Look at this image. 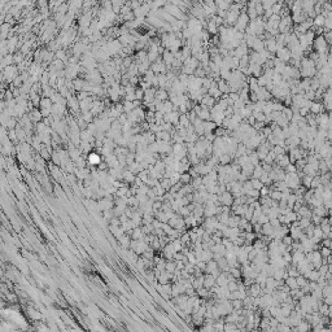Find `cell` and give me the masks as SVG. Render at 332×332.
Wrapping results in <instances>:
<instances>
[{
    "instance_id": "obj_1",
    "label": "cell",
    "mask_w": 332,
    "mask_h": 332,
    "mask_svg": "<svg viewBox=\"0 0 332 332\" xmlns=\"http://www.w3.org/2000/svg\"><path fill=\"white\" fill-rule=\"evenodd\" d=\"M17 73H18L17 66L14 65L7 66L5 69H3V81L5 83H12L14 81V78L17 77Z\"/></svg>"
},
{
    "instance_id": "obj_2",
    "label": "cell",
    "mask_w": 332,
    "mask_h": 332,
    "mask_svg": "<svg viewBox=\"0 0 332 332\" xmlns=\"http://www.w3.org/2000/svg\"><path fill=\"white\" fill-rule=\"evenodd\" d=\"M116 206L114 199H109V197H102L100 200H97V208H99L100 212H105L109 210V209H113Z\"/></svg>"
},
{
    "instance_id": "obj_3",
    "label": "cell",
    "mask_w": 332,
    "mask_h": 332,
    "mask_svg": "<svg viewBox=\"0 0 332 332\" xmlns=\"http://www.w3.org/2000/svg\"><path fill=\"white\" fill-rule=\"evenodd\" d=\"M67 108L73 114H79L81 112V105H79V99L77 95H71L67 97Z\"/></svg>"
},
{
    "instance_id": "obj_4",
    "label": "cell",
    "mask_w": 332,
    "mask_h": 332,
    "mask_svg": "<svg viewBox=\"0 0 332 332\" xmlns=\"http://www.w3.org/2000/svg\"><path fill=\"white\" fill-rule=\"evenodd\" d=\"M102 160H104V158L101 157V154L99 152H92V150H91V152L88 153V156H87V168L92 169L94 166L99 165Z\"/></svg>"
},
{
    "instance_id": "obj_5",
    "label": "cell",
    "mask_w": 332,
    "mask_h": 332,
    "mask_svg": "<svg viewBox=\"0 0 332 332\" xmlns=\"http://www.w3.org/2000/svg\"><path fill=\"white\" fill-rule=\"evenodd\" d=\"M119 243V245H121V249H125V251H129L130 249V245H131V236L127 235V233H125V235H122L121 237L117 239Z\"/></svg>"
},
{
    "instance_id": "obj_6",
    "label": "cell",
    "mask_w": 332,
    "mask_h": 332,
    "mask_svg": "<svg viewBox=\"0 0 332 332\" xmlns=\"http://www.w3.org/2000/svg\"><path fill=\"white\" fill-rule=\"evenodd\" d=\"M173 276H174L173 272H169V271L165 270V271L161 272V275H160V278L157 280H158L160 284H168V283H171Z\"/></svg>"
},
{
    "instance_id": "obj_7",
    "label": "cell",
    "mask_w": 332,
    "mask_h": 332,
    "mask_svg": "<svg viewBox=\"0 0 332 332\" xmlns=\"http://www.w3.org/2000/svg\"><path fill=\"white\" fill-rule=\"evenodd\" d=\"M162 60H164V62L168 66H171V64L174 62V60H175V56H174V52H171V51H169V50H165V52L162 53Z\"/></svg>"
},
{
    "instance_id": "obj_8",
    "label": "cell",
    "mask_w": 332,
    "mask_h": 332,
    "mask_svg": "<svg viewBox=\"0 0 332 332\" xmlns=\"http://www.w3.org/2000/svg\"><path fill=\"white\" fill-rule=\"evenodd\" d=\"M29 117L31 118V121L34 122V123L42 122V119L44 118V117H43V114H42V112L39 110V109H36V108H34V109L30 112V113H29Z\"/></svg>"
},
{
    "instance_id": "obj_9",
    "label": "cell",
    "mask_w": 332,
    "mask_h": 332,
    "mask_svg": "<svg viewBox=\"0 0 332 332\" xmlns=\"http://www.w3.org/2000/svg\"><path fill=\"white\" fill-rule=\"evenodd\" d=\"M214 102H216V97H213L212 95H209V94H206L201 99V105L202 106H206V108H209V109L214 106Z\"/></svg>"
},
{
    "instance_id": "obj_10",
    "label": "cell",
    "mask_w": 332,
    "mask_h": 332,
    "mask_svg": "<svg viewBox=\"0 0 332 332\" xmlns=\"http://www.w3.org/2000/svg\"><path fill=\"white\" fill-rule=\"evenodd\" d=\"M217 284L216 278H214L212 274H205L204 275V287H206L208 289H210L212 287H214Z\"/></svg>"
},
{
    "instance_id": "obj_11",
    "label": "cell",
    "mask_w": 332,
    "mask_h": 332,
    "mask_svg": "<svg viewBox=\"0 0 332 332\" xmlns=\"http://www.w3.org/2000/svg\"><path fill=\"white\" fill-rule=\"evenodd\" d=\"M135 178H136V174H134L131 170H129L127 168H126L123 170V180L126 183H129V184H133L135 182Z\"/></svg>"
},
{
    "instance_id": "obj_12",
    "label": "cell",
    "mask_w": 332,
    "mask_h": 332,
    "mask_svg": "<svg viewBox=\"0 0 332 332\" xmlns=\"http://www.w3.org/2000/svg\"><path fill=\"white\" fill-rule=\"evenodd\" d=\"M13 64H14V56L12 55V53H8V55L4 56L3 60H2V69H5L7 66H11Z\"/></svg>"
},
{
    "instance_id": "obj_13",
    "label": "cell",
    "mask_w": 332,
    "mask_h": 332,
    "mask_svg": "<svg viewBox=\"0 0 332 332\" xmlns=\"http://www.w3.org/2000/svg\"><path fill=\"white\" fill-rule=\"evenodd\" d=\"M156 99H158L161 101L169 100V91L160 87V88H157V91H156Z\"/></svg>"
},
{
    "instance_id": "obj_14",
    "label": "cell",
    "mask_w": 332,
    "mask_h": 332,
    "mask_svg": "<svg viewBox=\"0 0 332 332\" xmlns=\"http://www.w3.org/2000/svg\"><path fill=\"white\" fill-rule=\"evenodd\" d=\"M156 140H164V141H171V134L168 131H158L156 133Z\"/></svg>"
},
{
    "instance_id": "obj_15",
    "label": "cell",
    "mask_w": 332,
    "mask_h": 332,
    "mask_svg": "<svg viewBox=\"0 0 332 332\" xmlns=\"http://www.w3.org/2000/svg\"><path fill=\"white\" fill-rule=\"evenodd\" d=\"M218 88L221 90L223 94H230V85H228V82H226L224 79L218 82Z\"/></svg>"
},
{
    "instance_id": "obj_16",
    "label": "cell",
    "mask_w": 332,
    "mask_h": 332,
    "mask_svg": "<svg viewBox=\"0 0 332 332\" xmlns=\"http://www.w3.org/2000/svg\"><path fill=\"white\" fill-rule=\"evenodd\" d=\"M52 105H53V101L51 97H44V96H42V100H40V108H52Z\"/></svg>"
},
{
    "instance_id": "obj_17",
    "label": "cell",
    "mask_w": 332,
    "mask_h": 332,
    "mask_svg": "<svg viewBox=\"0 0 332 332\" xmlns=\"http://www.w3.org/2000/svg\"><path fill=\"white\" fill-rule=\"evenodd\" d=\"M129 170H131V171H133L134 174H136L138 175L141 170H143V168H141V165H140V162H138V161H135V162H133L131 165H129V168H127Z\"/></svg>"
},
{
    "instance_id": "obj_18",
    "label": "cell",
    "mask_w": 332,
    "mask_h": 332,
    "mask_svg": "<svg viewBox=\"0 0 332 332\" xmlns=\"http://www.w3.org/2000/svg\"><path fill=\"white\" fill-rule=\"evenodd\" d=\"M144 236V232L143 230H141V227H135L134 230H133V233H131V239H136V240H139V239H143Z\"/></svg>"
},
{
    "instance_id": "obj_19",
    "label": "cell",
    "mask_w": 332,
    "mask_h": 332,
    "mask_svg": "<svg viewBox=\"0 0 332 332\" xmlns=\"http://www.w3.org/2000/svg\"><path fill=\"white\" fill-rule=\"evenodd\" d=\"M56 58H58V60H61V61H64L65 64H67V61H69V57L66 56V52L64 50H57L56 51Z\"/></svg>"
},
{
    "instance_id": "obj_20",
    "label": "cell",
    "mask_w": 332,
    "mask_h": 332,
    "mask_svg": "<svg viewBox=\"0 0 332 332\" xmlns=\"http://www.w3.org/2000/svg\"><path fill=\"white\" fill-rule=\"evenodd\" d=\"M153 166H154V169L157 170V171H160L161 174H164V173H165V170H166V164L162 160H157V161H156V164H154Z\"/></svg>"
},
{
    "instance_id": "obj_21",
    "label": "cell",
    "mask_w": 332,
    "mask_h": 332,
    "mask_svg": "<svg viewBox=\"0 0 332 332\" xmlns=\"http://www.w3.org/2000/svg\"><path fill=\"white\" fill-rule=\"evenodd\" d=\"M263 171H265V170H263V168H262V166H261L260 164H258V165H256V166H254V170H253V175H252V177H253V178H258V179H260V178L262 177Z\"/></svg>"
},
{
    "instance_id": "obj_22",
    "label": "cell",
    "mask_w": 332,
    "mask_h": 332,
    "mask_svg": "<svg viewBox=\"0 0 332 332\" xmlns=\"http://www.w3.org/2000/svg\"><path fill=\"white\" fill-rule=\"evenodd\" d=\"M175 270H177V261H174V260L166 261V271L173 272V274H174Z\"/></svg>"
},
{
    "instance_id": "obj_23",
    "label": "cell",
    "mask_w": 332,
    "mask_h": 332,
    "mask_svg": "<svg viewBox=\"0 0 332 332\" xmlns=\"http://www.w3.org/2000/svg\"><path fill=\"white\" fill-rule=\"evenodd\" d=\"M313 23H314L315 26H318V27L324 26V23H326V17L322 16V14H316V17H315V19H314Z\"/></svg>"
},
{
    "instance_id": "obj_24",
    "label": "cell",
    "mask_w": 332,
    "mask_h": 332,
    "mask_svg": "<svg viewBox=\"0 0 332 332\" xmlns=\"http://www.w3.org/2000/svg\"><path fill=\"white\" fill-rule=\"evenodd\" d=\"M180 182H182L183 184H189V183L192 182V177H191V174H189L188 171H187V173L180 174Z\"/></svg>"
},
{
    "instance_id": "obj_25",
    "label": "cell",
    "mask_w": 332,
    "mask_h": 332,
    "mask_svg": "<svg viewBox=\"0 0 332 332\" xmlns=\"http://www.w3.org/2000/svg\"><path fill=\"white\" fill-rule=\"evenodd\" d=\"M123 109H125V113H130L135 109V105H134V101H127L125 100L123 101Z\"/></svg>"
},
{
    "instance_id": "obj_26",
    "label": "cell",
    "mask_w": 332,
    "mask_h": 332,
    "mask_svg": "<svg viewBox=\"0 0 332 332\" xmlns=\"http://www.w3.org/2000/svg\"><path fill=\"white\" fill-rule=\"evenodd\" d=\"M208 31L212 33V34H217L218 33V25L216 23V21H209L208 22Z\"/></svg>"
},
{
    "instance_id": "obj_27",
    "label": "cell",
    "mask_w": 332,
    "mask_h": 332,
    "mask_svg": "<svg viewBox=\"0 0 332 332\" xmlns=\"http://www.w3.org/2000/svg\"><path fill=\"white\" fill-rule=\"evenodd\" d=\"M174 110V104L170 100H166L164 101V113H170V112Z\"/></svg>"
},
{
    "instance_id": "obj_28",
    "label": "cell",
    "mask_w": 332,
    "mask_h": 332,
    "mask_svg": "<svg viewBox=\"0 0 332 332\" xmlns=\"http://www.w3.org/2000/svg\"><path fill=\"white\" fill-rule=\"evenodd\" d=\"M160 184L162 185V187L166 189V191H170V188H171V182H170V179L169 178H162V179H160Z\"/></svg>"
},
{
    "instance_id": "obj_29",
    "label": "cell",
    "mask_w": 332,
    "mask_h": 332,
    "mask_svg": "<svg viewBox=\"0 0 332 332\" xmlns=\"http://www.w3.org/2000/svg\"><path fill=\"white\" fill-rule=\"evenodd\" d=\"M177 213L179 214L180 217H187V216H189V214H192V212L189 210V208L187 206V205H184V206L179 208V210H178Z\"/></svg>"
},
{
    "instance_id": "obj_30",
    "label": "cell",
    "mask_w": 332,
    "mask_h": 332,
    "mask_svg": "<svg viewBox=\"0 0 332 332\" xmlns=\"http://www.w3.org/2000/svg\"><path fill=\"white\" fill-rule=\"evenodd\" d=\"M150 248L154 249L156 252H158V251H162V247H161V243H160V237L156 236L154 237V240L150 243Z\"/></svg>"
},
{
    "instance_id": "obj_31",
    "label": "cell",
    "mask_w": 332,
    "mask_h": 332,
    "mask_svg": "<svg viewBox=\"0 0 332 332\" xmlns=\"http://www.w3.org/2000/svg\"><path fill=\"white\" fill-rule=\"evenodd\" d=\"M315 47H316V50H318L319 52H322L324 50V47H326V39L324 38H318L316 39V43H315Z\"/></svg>"
},
{
    "instance_id": "obj_32",
    "label": "cell",
    "mask_w": 332,
    "mask_h": 332,
    "mask_svg": "<svg viewBox=\"0 0 332 332\" xmlns=\"http://www.w3.org/2000/svg\"><path fill=\"white\" fill-rule=\"evenodd\" d=\"M156 218L160 219L162 223H168L169 222V218H168V216H166V213L164 210H158L157 214H156Z\"/></svg>"
},
{
    "instance_id": "obj_33",
    "label": "cell",
    "mask_w": 332,
    "mask_h": 332,
    "mask_svg": "<svg viewBox=\"0 0 332 332\" xmlns=\"http://www.w3.org/2000/svg\"><path fill=\"white\" fill-rule=\"evenodd\" d=\"M51 161H52V162L55 164V165H57V166H61V157H60V154H58L57 150H53Z\"/></svg>"
},
{
    "instance_id": "obj_34",
    "label": "cell",
    "mask_w": 332,
    "mask_h": 332,
    "mask_svg": "<svg viewBox=\"0 0 332 332\" xmlns=\"http://www.w3.org/2000/svg\"><path fill=\"white\" fill-rule=\"evenodd\" d=\"M14 56V64H17L19 65L21 62L25 61V53H22V52H17L16 55H13Z\"/></svg>"
},
{
    "instance_id": "obj_35",
    "label": "cell",
    "mask_w": 332,
    "mask_h": 332,
    "mask_svg": "<svg viewBox=\"0 0 332 332\" xmlns=\"http://www.w3.org/2000/svg\"><path fill=\"white\" fill-rule=\"evenodd\" d=\"M75 166H77V169H85L87 166V161L85 160L83 156H81V157L75 161Z\"/></svg>"
},
{
    "instance_id": "obj_36",
    "label": "cell",
    "mask_w": 332,
    "mask_h": 332,
    "mask_svg": "<svg viewBox=\"0 0 332 332\" xmlns=\"http://www.w3.org/2000/svg\"><path fill=\"white\" fill-rule=\"evenodd\" d=\"M39 154L42 156L43 158H44L46 161H51V158H52V153L50 152V150H48L47 148H43L40 152H39Z\"/></svg>"
},
{
    "instance_id": "obj_37",
    "label": "cell",
    "mask_w": 332,
    "mask_h": 332,
    "mask_svg": "<svg viewBox=\"0 0 332 332\" xmlns=\"http://www.w3.org/2000/svg\"><path fill=\"white\" fill-rule=\"evenodd\" d=\"M135 265L138 266V268H139L140 271L147 270V268H145V261H144V257H143V256H140V257L138 258V261L135 262Z\"/></svg>"
},
{
    "instance_id": "obj_38",
    "label": "cell",
    "mask_w": 332,
    "mask_h": 332,
    "mask_svg": "<svg viewBox=\"0 0 332 332\" xmlns=\"http://www.w3.org/2000/svg\"><path fill=\"white\" fill-rule=\"evenodd\" d=\"M251 182H252V184H253V188L260 189V191H261V188L263 187V185H265V184L262 183V180H261V179H258V178H253V179L251 180Z\"/></svg>"
},
{
    "instance_id": "obj_39",
    "label": "cell",
    "mask_w": 332,
    "mask_h": 332,
    "mask_svg": "<svg viewBox=\"0 0 332 332\" xmlns=\"http://www.w3.org/2000/svg\"><path fill=\"white\" fill-rule=\"evenodd\" d=\"M29 314H30L33 319H42V314L39 313V311H36L35 309H33V307H29Z\"/></svg>"
},
{
    "instance_id": "obj_40",
    "label": "cell",
    "mask_w": 332,
    "mask_h": 332,
    "mask_svg": "<svg viewBox=\"0 0 332 332\" xmlns=\"http://www.w3.org/2000/svg\"><path fill=\"white\" fill-rule=\"evenodd\" d=\"M138 177L143 180L144 183H147L148 179H149V171H148V170H141V171L138 174Z\"/></svg>"
},
{
    "instance_id": "obj_41",
    "label": "cell",
    "mask_w": 332,
    "mask_h": 332,
    "mask_svg": "<svg viewBox=\"0 0 332 332\" xmlns=\"http://www.w3.org/2000/svg\"><path fill=\"white\" fill-rule=\"evenodd\" d=\"M8 138L12 143H16L18 140L17 139V133H16V129H12V130H8Z\"/></svg>"
},
{
    "instance_id": "obj_42",
    "label": "cell",
    "mask_w": 332,
    "mask_h": 332,
    "mask_svg": "<svg viewBox=\"0 0 332 332\" xmlns=\"http://www.w3.org/2000/svg\"><path fill=\"white\" fill-rule=\"evenodd\" d=\"M147 196H148V199L153 200V201H156V200H158V196H157V193H156V189H154L153 187H150V188H149V191H148V193H147Z\"/></svg>"
},
{
    "instance_id": "obj_43",
    "label": "cell",
    "mask_w": 332,
    "mask_h": 332,
    "mask_svg": "<svg viewBox=\"0 0 332 332\" xmlns=\"http://www.w3.org/2000/svg\"><path fill=\"white\" fill-rule=\"evenodd\" d=\"M135 97H136V100H141V101H143V99H144V90L141 88V87H138V88H136Z\"/></svg>"
},
{
    "instance_id": "obj_44",
    "label": "cell",
    "mask_w": 332,
    "mask_h": 332,
    "mask_svg": "<svg viewBox=\"0 0 332 332\" xmlns=\"http://www.w3.org/2000/svg\"><path fill=\"white\" fill-rule=\"evenodd\" d=\"M282 241L284 243L287 247H289V245H292V243H293V239H292V236H291V235H285L284 237L282 239Z\"/></svg>"
},
{
    "instance_id": "obj_45",
    "label": "cell",
    "mask_w": 332,
    "mask_h": 332,
    "mask_svg": "<svg viewBox=\"0 0 332 332\" xmlns=\"http://www.w3.org/2000/svg\"><path fill=\"white\" fill-rule=\"evenodd\" d=\"M296 280H297V285H299V287H305V285H306V282H305L306 279H305V276H300V275H299V276L296 278Z\"/></svg>"
},
{
    "instance_id": "obj_46",
    "label": "cell",
    "mask_w": 332,
    "mask_h": 332,
    "mask_svg": "<svg viewBox=\"0 0 332 332\" xmlns=\"http://www.w3.org/2000/svg\"><path fill=\"white\" fill-rule=\"evenodd\" d=\"M7 296V300L9 301V302H17V296L14 295V293H11V292H8V293L5 295Z\"/></svg>"
},
{
    "instance_id": "obj_47",
    "label": "cell",
    "mask_w": 332,
    "mask_h": 332,
    "mask_svg": "<svg viewBox=\"0 0 332 332\" xmlns=\"http://www.w3.org/2000/svg\"><path fill=\"white\" fill-rule=\"evenodd\" d=\"M109 224H112V226H121V221H119V217H113L109 221Z\"/></svg>"
},
{
    "instance_id": "obj_48",
    "label": "cell",
    "mask_w": 332,
    "mask_h": 332,
    "mask_svg": "<svg viewBox=\"0 0 332 332\" xmlns=\"http://www.w3.org/2000/svg\"><path fill=\"white\" fill-rule=\"evenodd\" d=\"M297 171V168L295 165H292V164H288L285 166V173H296Z\"/></svg>"
},
{
    "instance_id": "obj_49",
    "label": "cell",
    "mask_w": 332,
    "mask_h": 332,
    "mask_svg": "<svg viewBox=\"0 0 332 332\" xmlns=\"http://www.w3.org/2000/svg\"><path fill=\"white\" fill-rule=\"evenodd\" d=\"M153 233H154V235H156V236H157V237H161V236H164V235H166V233H165V231L162 230V227H161V228H154V231H153Z\"/></svg>"
},
{
    "instance_id": "obj_50",
    "label": "cell",
    "mask_w": 332,
    "mask_h": 332,
    "mask_svg": "<svg viewBox=\"0 0 332 332\" xmlns=\"http://www.w3.org/2000/svg\"><path fill=\"white\" fill-rule=\"evenodd\" d=\"M270 223H271V226H274L275 228L276 227H279L280 226V221H279V218H272V219H270Z\"/></svg>"
},
{
    "instance_id": "obj_51",
    "label": "cell",
    "mask_w": 332,
    "mask_h": 332,
    "mask_svg": "<svg viewBox=\"0 0 332 332\" xmlns=\"http://www.w3.org/2000/svg\"><path fill=\"white\" fill-rule=\"evenodd\" d=\"M152 223H153V226H154V228H161V227H162V222H161V221H160V219H157V218H154V219H153V222H152Z\"/></svg>"
},
{
    "instance_id": "obj_52",
    "label": "cell",
    "mask_w": 332,
    "mask_h": 332,
    "mask_svg": "<svg viewBox=\"0 0 332 332\" xmlns=\"http://www.w3.org/2000/svg\"><path fill=\"white\" fill-rule=\"evenodd\" d=\"M125 100H127V101H134V100H136L135 94H126Z\"/></svg>"
},
{
    "instance_id": "obj_53",
    "label": "cell",
    "mask_w": 332,
    "mask_h": 332,
    "mask_svg": "<svg viewBox=\"0 0 332 332\" xmlns=\"http://www.w3.org/2000/svg\"><path fill=\"white\" fill-rule=\"evenodd\" d=\"M134 183H135L136 185H138V187H141V185L144 184V182H143V180H141V179L138 177V175H136V178H135V182H134Z\"/></svg>"
},
{
    "instance_id": "obj_54",
    "label": "cell",
    "mask_w": 332,
    "mask_h": 332,
    "mask_svg": "<svg viewBox=\"0 0 332 332\" xmlns=\"http://www.w3.org/2000/svg\"><path fill=\"white\" fill-rule=\"evenodd\" d=\"M129 219H130V218H129L127 216H126L125 213H123V214H122V216L119 217V221H121V223H125V222H127Z\"/></svg>"
},
{
    "instance_id": "obj_55",
    "label": "cell",
    "mask_w": 332,
    "mask_h": 332,
    "mask_svg": "<svg viewBox=\"0 0 332 332\" xmlns=\"http://www.w3.org/2000/svg\"><path fill=\"white\" fill-rule=\"evenodd\" d=\"M315 2H318V3H323L324 0H315Z\"/></svg>"
}]
</instances>
